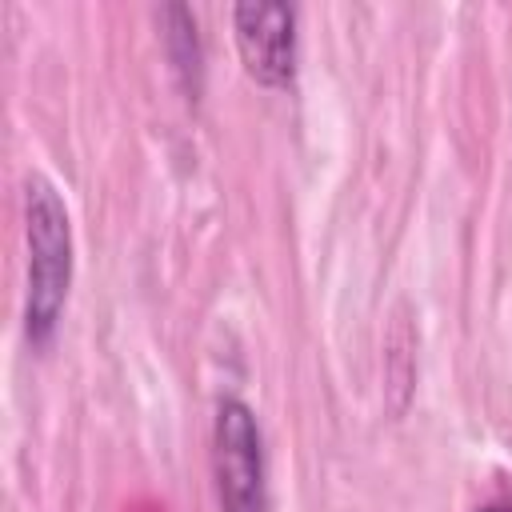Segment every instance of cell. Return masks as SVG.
Segmentation results:
<instances>
[{
    "label": "cell",
    "mask_w": 512,
    "mask_h": 512,
    "mask_svg": "<svg viewBox=\"0 0 512 512\" xmlns=\"http://www.w3.org/2000/svg\"><path fill=\"white\" fill-rule=\"evenodd\" d=\"M232 36L248 76L264 88H284L296 76V8L284 0H240Z\"/></svg>",
    "instance_id": "3"
},
{
    "label": "cell",
    "mask_w": 512,
    "mask_h": 512,
    "mask_svg": "<svg viewBox=\"0 0 512 512\" xmlns=\"http://www.w3.org/2000/svg\"><path fill=\"white\" fill-rule=\"evenodd\" d=\"M160 20H164V52H168L172 72L180 76L188 96H200V84H204V44H200V28H196L192 8L188 4H168L160 12Z\"/></svg>",
    "instance_id": "4"
},
{
    "label": "cell",
    "mask_w": 512,
    "mask_h": 512,
    "mask_svg": "<svg viewBox=\"0 0 512 512\" xmlns=\"http://www.w3.org/2000/svg\"><path fill=\"white\" fill-rule=\"evenodd\" d=\"M24 236H28L24 332L32 348H44L60 328L72 288V220L60 188L40 172L24 180Z\"/></svg>",
    "instance_id": "1"
},
{
    "label": "cell",
    "mask_w": 512,
    "mask_h": 512,
    "mask_svg": "<svg viewBox=\"0 0 512 512\" xmlns=\"http://www.w3.org/2000/svg\"><path fill=\"white\" fill-rule=\"evenodd\" d=\"M480 512H512V504H484Z\"/></svg>",
    "instance_id": "5"
},
{
    "label": "cell",
    "mask_w": 512,
    "mask_h": 512,
    "mask_svg": "<svg viewBox=\"0 0 512 512\" xmlns=\"http://www.w3.org/2000/svg\"><path fill=\"white\" fill-rule=\"evenodd\" d=\"M212 476L220 512H268V460L256 412L228 396L212 424Z\"/></svg>",
    "instance_id": "2"
}]
</instances>
